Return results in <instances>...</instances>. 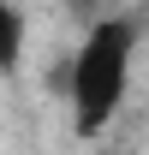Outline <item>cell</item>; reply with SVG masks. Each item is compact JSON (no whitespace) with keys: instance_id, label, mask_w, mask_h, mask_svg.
<instances>
[{"instance_id":"obj_1","label":"cell","mask_w":149,"mask_h":155,"mask_svg":"<svg viewBox=\"0 0 149 155\" xmlns=\"http://www.w3.org/2000/svg\"><path fill=\"white\" fill-rule=\"evenodd\" d=\"M131 72H137V24L125 12H101L66 60V107L78 137H101L119 119L131 96Z\"/></svg>"},{"instance_id":"obj_2","label":"cell","mask_w":149,"mask_h":155,"mask_svg":"<svg viewBox=\"0 0 149 155\" xmlns=\"http://www.w3.org/2000/svg\"><path fill=\"white\" fill-rule=\"evenodd\" d=\"M30 54V12L12 6V0H0V78H12Z\"/></svg>"}]
</instances>
